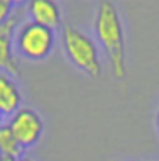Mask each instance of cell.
<instances>
[{
    "label": "cell",
    "instance_id": "obj_4",
    "mask_svg": "<svg viewBox=\"0 0 159 161\" xmlns=\"http://www.w3.org/2000/svg\"><path fill=\"white\" fill-rule=\"evenodd\" d=\"M7 125L24 149L34 147L41 141L44 132V122L41 115L29 107H20L17 112H14L8 117Z\"/></svg>",
    "mask_w": 159,
    "mask_h": 161
},
{
    "label": "cell",
    "instance_id": "obj_1",
    "mask_svg": "<svg viewBox=\"0 0 159 161\" xmlns=\"http://www.w3.org/2000/svg\"><path fill=\"white\" fill-rule=\"evenodd\" d=\"M97 41L105 51L110 61V69L117 80L125 78V39H124V25L119 15V10L110 0H103L97 8L95 22H93Z\"/></svg>",
    "mask_w": 159,
    "mask_h": 161
},
{
    "label": "cell",
    "instance_id": "obj_15",
    "mask_svg": "<svg viewBox=\"0 0 159 161\" xmlns=\"http://www.w3.org/2000/svg\"><path fill=\"white\" fill-rule=\"evenodd\" d=\"M2 117H3V115H2V114H0V125H2Z\"/></svg>",
    "mask_w": 159,
    "mask_h": 161
},
{
    "label": "cell",
    "instance_id": "obj_9",
    "mask_svg": "<svg viewBox=\"0 0 159 161\" xmlns=\"http://www.w3.org/2000/svg\"><path fill=\"white\" fill-rule=\"evenodd\" d=\"M10 17H12V5H8V3L0 0V25L5 24Z\"/></svg>",
    "mask_w": 159,
    "mask_h": 161
},
{
    "label": "cell",
    "instance_id": "obj_5",
    "mask_svg": "<svg viewBox=\"0 0 159 161\" xmlns=\"http://www.w3.org/2000/svg\"><path fill=\"white\" fill-rule=\"evenodd\" d=\"M27 12L31 22L48 27L51 31L61 27V10L56 0H29Z\"/></svg>",
    "mask_w": 159,
    "mask_h": 161
},
{
    "label": "cell",
    "instance_id": "obj_8",
    "mask_svg": "<svg viewBox=\"0 0 159 161\" xmlns=\"http://www.w3.org/2000/svg\"><path fill=\"white\" fill-rule=\"evenodd\" d=\"M25 153V149L17 142V139L14 137L12 130L8 129L7 124L0 125V156H8V158L19 159L22 158Z\"/></svg>",
    "mask_w": 159,
    "mask_h": 161
},
{
    "label": "cell",
    "instance_id": "obj_3",
    "mask_svg": "<svg viewBox=\"0 0 159 161\" xmlns=\"http://www.w3.org/2000/svg\"><path fill=\"white\" fill-rule=\"evenodd\" d=\"M15 49L29 61H42L53 53L54 31L39 24L25 22L15 32Z\"/></svg>",
    "mask_w": 159,
    "mask_h": 161
},
{
    "label": "cell",
    "instance_id": "obj_14",
    "mask_svg": "<svg viewBox=\"0 0 159 161\" xmlns=\"http://www.w3.org/2000/svg\"><path fill=\"white\" fill-rule=\"evenodd\" d=\"M24 2H29V0H15V3H24Z\"/></svg>",
    "mask_w": 159,
    "mask_h": 161
},
{
    "label": "cell",
    "instance_id": "obj_12",
    "mask_svg": "<svg viewBox=\"0 0 159 161\" xmlns=\"http://www.w3.org/2000/svg\"><path fill=\"white\" fill-rule=\"evenodd\" d=\"M2 2H5V3H8V5H14V3H15V0H2Z\"/></svg>",
    "mask_w": 159,
    "mask_h": 161
},
{
    "label": "cell",
    "instance_id": "obj_11",
    "mask_svg": "<svg viewBox=\"0 0 159 161\" xmlns=\"http://www.w3.org/2000/svg\"><path fill=\"white\" fill-rule=\"evenodd\" d=\"M17 161H32V159H31V158H27V156L24 154L22 158H19V159H17Z\"/></svg>",
    "mask_w": 159,
    "mask_h": 161
},
{
    "label": "cell",
    "instance_id": "obj_6",
    "mask_svg": "<svg viewBox=\"0 0 159 161\" xmlns=\"http://www.w3.org/2000/svg\"><path fill=\"white\" fill-rule=\"evenodd\" d=\"M17 17L12 15L5 24L0 25V71L19 75V68L12 53V39L15 36Z\"/></svg>",
    "mask_w": 159,
    "mask_h": 161
},
{
    "label": "cell",
    "instance_id": "obj_2",
    "mask_svg": "<svg viewBox=\"0 0 159 161\" xmlns=\"http://www.w3.org/2000/svg\"><path fill=\"white\" fill-rule=\"evenodd\" d=\"M63 27V46L68 59L78 69L92 78H98L102 73V64L98 58V47L90 36L83 31L64 24Z\"/></svg>",
    "mask_w": 159,
    "mask_h": 161
},
{
    "label": "cell",
    "instance_id": "obj_13",
    "mask_svg": "<svg viewBox=\"0 0 159 161\" xmlns=\"http://www.w3.org/2000/svg\"><path fill=\"white\" fill-rule=\"evenodd\" d=\"M156 124H157V132H159V112H157V117H156Z\"/></svg>",
    "mask_w": 159,
    "mask_h": 161
},
{
    "label": "cell",
    "instance_id": "obj_10",
    "mask_svg": "<svg viewBox=\"0 0 159 161\" xmlns=\"http://www.w3.org/2000/svg\"><path fill=\"white\" fill-rule=\"evenodd\" d=\"M0 161H17L14 158H8V156H0Z\"/></svg>",
    "mask_w": 159,
    "mask_h": 161
},
{
    "label": "cell",
    "instance_id": "obj_7",
    "mask_svg": "<svg viewBox=\"0 0 159 161\" xmlns=\"http://www.w3.org/2000/svg\"><path fill=\"white\" fill-rule=\"evenodd\" d=\"M22 103V95L10 73L0 71V114L10 117Z\"/></svg>",
    "mask_w": 159,
    "mask_h": 161
}]
</instances>
